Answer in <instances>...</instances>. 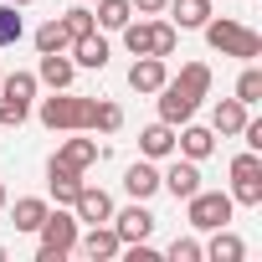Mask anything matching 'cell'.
<instances>
[{
  "mask_svg": "<svg viewBox=\"0 0 262 262\" xmlns=\"http://www.w3.org/2000/svg\"><path fill=\"white\" fill-rule=\"evenodd\" d=\"M206 93H211V67L206 62H185L180 77H165L160 82V118L180 128L185 118H195V108H201Z\"/></svg>",
  "mask_w": 262,
  "mask_h": 262,
  "instance_id": "cell-1",
  "label": "cell"
},
{
  "mask_svg": "<svg viewBox=\"0 0 262 262\" xmlns=\"http://www.w3.org/2000/svg\"><path fill=\"white\" fill-rule=\"evenodd\" d=\"M93 108H98V98H82V93H72V88H62V93H52V98H41V108H36V118L52 128V134H88L93 128Z\"/></svg>",
  "mask_w": 262,
  "mask_h": 262,
  "instance_id": "cell-2",
  "label": "cell"
},
{
  "mask_svg": "<svg viewBox=\"0 0 262 262\" xmlns=\"http://www.w3.org/2000/svg\"><path fill=\"white\" fill-rule=\"evenodd\" d=\"M206 41H211V52H221V57H242V62H257L262 57V36L252 31V26H242V21H231V16H211L206 26Z\"/></svg>",
  "mask_w": 262,
  "mask_h": 262,
  "instance_id": "cell-3",
  "label": "cell"
},
{
  "mask_svg": "<svg viewBox=\"0 0 262 262\" xmlns=\"http://www.w3.org/2000/svg\"><path fill=\"white\" fill-rule=\"evenodd\" d=\"M77 216L72 211H47V221L36 226V236H41V247H36V262H62V257H72L77 252Z\"/></svg>",
  "mask_w": 262,
  "mask_h": 262,
  "instance_id": "cell-4",
  "label": "cell"
},
{
  "mask_svg": "<svg viewBox=\"0 0 262 262\" xmlns=\"http://www.w3.org/2000/svg\"><path fill=\"white\" fill-rule=\"evenodd\" d=\"M231 211H236V201H231L226 190H195V195L185 201V221H190L195 231H216V226H226Z\"/></svg>",
  "mask_w": 262,
  "mask_h": 262,
  "instance_id": "cell-5",
  "label": "cell"
},
{
  "mask_svg": "<svg viewBox=\"0 0 262 262\" xmlns=\"http://www.w3.org/2000/svg\"><path fill=\"white\" fill-rule=\"evenodd\" d=\"M236 206H262V155L247 149L231 160V190H226Z\"/></svg>",
  "mask_w": 262,
  "mask_h": 262,
  "instance_id": "cell-6",
  "label": "cell"
},
{
  "mask_svg": "<svg viewBox=\"0 0 262 262\" xmlns=\"http://www.w3.org/2000/svg\"><path fill=\"white\" fill-rule=\"evenodd\" d=\"M108 221H113V231H118V242H123V247H128V242H149V236H155V211H149L144 201L113 211Z\"/></svg>",
  "mask_w": 262,
  "mask_h": 262,
  "instance_id": "cell-7",
  "label": "cell"
},
{
  "mask_svg": "<svg viewBox=\"0 0 262 262\" xmlns=\"http://www.w3.org/2000/svg\"><path fill=\"white\" fill-rule=\"evenodd\" d=\"M160 190H170L175 201H190V195L201 190V165L180 155V160H175V165H170V170L160 175Z\"/></svg>",
  "mask_w": 262,
  "mask_h": 262,
  "instance_id": "cell-8",
  "label": "cell"
},
{
  "mask_svg": "<svg viewBox=\"0 0 262 262\" xmlns=\"http://www.w3.org/2000/svg\"><path fill=\"white\" fill-rule=\"evenodd\" d=\"M77 252H82V257H93V262H108V257H118V252H123V242H118V231H113V226H103V221H98V226H88V236L77 231Z\"/></svg>",
  "mask_w": 262,
  "mask_h": 262,
  "instance_id": "cell-9",
  "label": "cell"
},
{
  "mask_svg": "<svg viewBox=\"0 0 262 262\" xmlns=\"http://www.w3.org/2000/svg\"><path fill=\"white\" fill-rule=\"evenodd\" d=\"M175 149H180L185 160H195V165H201V160H211V155H216V134L185 118V123H180V134H175Z\"/></svg>",
  "mask_w": 262,
  "mask_h": 262,
  "instance_id": "cell-10",
  "label": "cell"
},
{
  "mask_svg": "<svg viewBox=\"0 0 262 262\" xmlns=\"http://www.w3.org/2000/svg\"><path fill=\"white\" fill-rule=\"evenodd\" d=\"M47 185H52L57 206H72V201H77V190H82L88 180H82V170H72V165H62V160L52 155V165H47Z\"/></svg>",
  "mask_w": 262,
  "mask_h": 262,
  "instance_id": "cell-11",
  "label": "cell"
},
{
  "mask_svg": "<svg viewBox=\"0 0 262 262\" xmlns=\"http://www.w3.org/2000/svg\"><path fill=\"white\" fill-rule=\"evenodd\" d=\"M72 216H77V221H88V226H98V221H108V216H113V195H108V190H98V185H82V190H77V201H72Z\"/></svg>",
  "mask_w": 262,
  "mask_h": 262,
  "instance_id": "cell-12",
  "label": "cell"
},
{
  "mask_svg": "<svg viewBox=\"0 0 262 262\" xmlns=\"http://www.w3.org/2000/svg\"><path fill=\"white\" fill-rule=\"evenodd\" d=\"M72 77H77V62H72L67 52H47V57H41V67H36V82H47L52 93L72 88Z\"/></svg>",
  "mask_w": 262,
  "mask_h": 262,
  "instance_id": "cell-13",
  "label": "cell"
},
{
  "mask_svg": "<svg viewBox=\"0 0 262 262\" xmlns=\"http://www.w3.org/2000/svg\"><path fill=\"white\" fill-rule=\"evenodd\" d=\"M165 11H170V26H175V31H201V26L216 16L211 0H170Z\"/></svg>",
  "mask_w": 262,
  "mask_h": 262,
  "instance_id": "cell-14",
  "label": "cell"
},
{
  "mask_svg": "<svg viewBox=\"0 0 262 262\" xmlns=\"http://www.w3.org/2000/svg\"><path fill=\"white\" fill-rule=\"evenodd\" d=\"M242 123H247V103H236V98H216V108H211V134L236 139Z\"/></svg>",
  "mask_w": 262,
  "mask_h": 262,
  "instance_id": "cell-15",
  "label": "cell"
},
{
  "mask_svg": "<svg viewBox=\"0 0 262 262\" xmlns=\"http://www.w3.org/2000/svg\"><path fill=\"white\" fill-rule=\"evenodd\" d=\"M139 155H144V160H170V155H175V123H165V118L149 123L144 134H139Z\"/></svg>",
  "mask_w": 262,
  "mask_h": 262,
  "instance_id": "cell-16",
  "label": "cell"
},
{
  "mask_svg": "<svg viewBox=\"0 0 262 262\" xmlns=\"http://www.w3.org/2000/svg\"><path fill=\"white\" fill-rule=\"evenodd\" d=\"M165 77H170L165 57H134V67H128V88H134V93H160Z\"/></svg>",
  "mask_w": 262,
  "mask_h": 262,
  "instance_id": "cell-17",
  "label": "cell"
},
{
  "mask_svg": "<svg viewBox=\"0 0 262 262\" xmlns=\"http://www.w3.org/2000/svg\"><path fill=\"white\" fill-rule=\"evenodd\" d=\"M98 155H103V149H98V139H82V128H77V139H62V144H57V160H62V165H72V170H93V165H98Z\"/></svg>",
  "mask_w": 262,
  "mask_h": 262,
  "instance_id": "cell-18",
  "label": "cell"
},
{
  "mask_svg": "<svg viewBox=\"0 0 262 262\" xmlns=\"http://www.w3.org/2000/svg\"><path fill=\"white\" fill-rule=\"evenodd\" d=\"M67 52H72V62H77V67H88V72H103V67H108V41H103L98 31L77 36V41H72Z\"/></svg>",
  "mask_w": 262,
  "mask_h": 262,
  "instance_id": "cell-19",
  "label": "cell"
},
{
  "mask_svg": "<svg viewBox=\"0 0 262 262\" xmlns=\"http://www.w3.org/2000/svg\"><path fill=\"white\" fill-rule=\"evenodd\" d=\"M201 257H211V262H242V257H247V247H242V236H236V231L216 226V231H211V242L201 247Z\"/></svg>",
  "mask_w": 262,
  "mask_h": 262,
  "instance_id": "cell-20",
  "label": "cell"
},
{
  "mask_svg": "<svg viewBox=\"0 0 262 262\" xmlns=\"http://www.w3.org/2000/svg\"><path fill=\"white\" fill-rule=\"evenodd\" d=\"M123 190L134 195V201H149V195L160 190V170H155L149 160H139V165H128V170H123Z\"/></svg>",
  "mask_w": 262,
  "mask_h": 262,
  "instance_id": "cell-21",
  "label": "cell"
},
{
  "mask_svg": "<svg viewBox=\"0 0 262 262\" xmlns=\"http://www.w3.org/2000/svg\"><path fill=\"white\" fill-rule=\"evenodd\" d=\"M6 211H11L16 231H36V226L47 221V211H52V206H47L41 195H21V201H16V206H6Z\"/></svg>",
  "mask_w": 262,
  "mask_h": 262,
  "instance_id": "cell-22",
  "label": "cell"
},
{
  "mask_svg": "<svg viewBox=\"0 0 262 262\" xmlns=\"http://www.w3.org/2000/svg\"><path fill=\"white\" fill-rule=\"evenodd\" d=\"M93 21L103 26V31H123L128 21H134V6H128V0H93Z\"/></svg>",
  "mask_w": 262,
  "mask_h": 262,
  "instance_id": "cell-23",
  "label": "cell"
},
{
  "mask_svg": "<svg viewBox=\"0 0 262 262\" xmlns=\"http://www.w3.org/2000/svg\"><path fill=\"white\" fill-rule=\"evenodd\" d=\"M0 98L31 108V98H36V72H6V77H0Z\"/></svg>",
  "mask_w": 262,
  "mask_h": 262,
  "instance_id": "cell-24",
  "label": "cell"
},
{
  "mask_svg": "<svg viewBox=\"0 0 262 262\" xmlns=\"http://www.w3.org/2000/svg\"><path fill=\"white\" fill-rule=\"evenodd\" d=\"M67 47H72V36H67L62 16H52V21L36 26V52H41V57H47V52H67Z\"/></svg>",
  "mask_w": 262,
  "mask_h": 262,
  "instance_id": "cell-25",
  "label": "cell"
},
{
  "mask_svg": "<svg viewBox=\"0 0 262 262\" xmlns=\"http://www.w3.org/2000/svg\"><path fill=\"white\" fill-rule=\"evenodd\" d=\"M236 103H247V108L262 103V67H257V62L242 67V77H236Z\"/></svg>",
  "mask_w": 262,
  "mask_h": 262,
  "instance_id": "cell-26",
  "label": "cell"
},
{
  "mask_svg": "<svg viewBox=\"0 0 262 262\" xmlns=\"http://www.w3.org/2000/svg\"><path fill=\"white\" fill-rule=\"evenodd\" d=\"M149 36H155V21H128L123 26V47L134 57H149Z\"/></svg>",
  "mask_w": 262,
  "mask_h": 262,
  "instance_id": "cell-27",
  "label": "cell"
},
{
  "mask_svg": "<svg viewBox=\"0 0 262 262\" xmlns=\"http://www.w3.org/2000/svg\"><path fill=\"white\" fill-rule=\"evenodd\" d=\"M62 26H67V36H72V41H77V36H88V31H98V21H93V11L82 6V0H77L72 11H62Z\"/></svg>",
  "mask_w": 262,
  "mask_h": 262,
  "instance_id": "cell-28",
  "label": "cell"
},
{
  "mask_svg": "<svg viewBox=\"0 0 262 262\" xmlns=\"http://www.w3.org/2000/svg\"><path fill=\"white\" fill-rule=\"evenodd\" d=\"M175 47H180V31H175L170 21H155V36H149V57H175Z\"/></svg>",
  "mask_w": 262,
  "mask_h": 262,
  "instance_id": "cell-29",
  "label": "cell"
},
{
  "mask_svg": "<svg viewBox=\"0 0 262 262\" xmlns=\"http://www.w3.org/2000/svg\"><path fill=\"white\" fill-rule=\"evenodd\" d=\"M16 11H21V6H11V0L0 6V47H16V41H21V31H26Z\"/></svg>",
  "mask_w": 262,
  "mask_h": 262,
  "instance_id": "cell-30",
  "label": "cell"
},
{
  "mask_svg": "<svg viewBox=\"0 0 262 262\" xmlns=\"http://www.w3.org/2000/svg\"><path fill=\"white\" fill-rule=\"evenodd\" d=\"M93 128L118 134V128H123V108H118V103H98V108H93Z\"/></svg>",
  "mask_w": 262,
  "mask_h": 262,
  "instance_id": "cell-31",
  "label": "cell"
},
{
  "mask_svg": "<svg viewBox=\"0 0 262 262\" xmlns=\"http://www.w3.org/2000/svg\"><path fill=\"white\" fill-rule=\"evenodd\" d=\"M165 257H170V262H201V242H195V236H175Z\"/></svg>",
  "mask_w": 262,
  "mask_h": 262,
  "instance_id": "cell-32",
  "label": "cell"
},
{
  "mask_svg": "<svg viewBox=\"0 0 262 262\" xmlns=\"http://www.w3.org/2000/svg\"><path fill=\"white\" fill-rule=\"evenodd\" d=\"M128 6H134V11H139V16H160V11H165V6H170V0H128Z\"/></svg>",
  "mask_w": 262,
  "mask_h": 262,
  "instance_id": "cell-33",
  "label": "cell"
},
{
  "mask_svg": "<svg viewBox=\"0 0 262 262\" xmlns=\"http://www.w3.org/2000/svg\"><path fill=\"white\" fill-rule=\"evenodd\" d=\"M11 206V195H6V180H0V211H6Z\"/></svg>",
  "mask_w": 262,
  "mask_h": 262,
  "instance_id": "cell-34",
  "label": "cell"
},
{
  "mask_svg": "<svg viewBox=\"0 0 262 262\" xmlns=\"http://www.w3.org/2000/svg\"><path fill=\"white\" fill-rule=\"evenodd\" d=\"M11 6H31V0H11Z\"/></svg>",
  "mask_w": 262,
  "mask_h": 262,
  "instance_id": "cell-35",
  "label": "cell"
},
{
  "mask_svg": "<svg viewBox=\"0 0 262 262\" xmlns=\"http://www.w3.org/2000/svg\"><path fill=\"white\" fill-rule=\"evenodd\" d=\"M0 262H6V247H0Z\"/></svg>",
  "mask_w": 262,
  "mask_h": 262,
  "instance_id": "cell-36",
  "label": "cell"
},
{
  "mask_svg": "<svg viewBox=\"0 0 262 262\" xmlns=\"http://www.w3.org/2000/svg\"><path fill=\"white\" fill-rule=\"evenodd\" d=\"M82 6H93V0H82Z\"/></svg>",
  "mask_w": 262,
  "mask_h": 262,
  "instance_id": "cell-37",
  "label": "cell"
},
{
  "mask_svg": "<svg viewBox=\"0 0 262 262\" xmlns=\"http://www.w3.org/2000/svg\"><path fill=\"white\" fill-rule=\"evenodd\" d=\"M0 77H6V72H0Z\"/></svg>",
  "mask_w": 262,
  "mask_h": 262,
  "instance_id": "cell-38",
  "label": "cell"
}]
</instances>
